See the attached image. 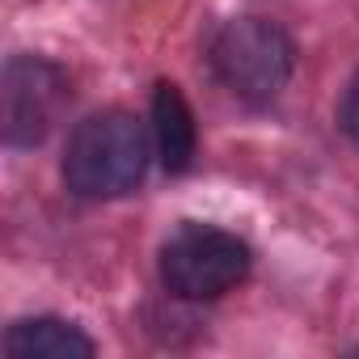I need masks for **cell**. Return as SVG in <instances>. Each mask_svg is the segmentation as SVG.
Here are the masks:
<instances>
[{
	"mask_svg": "<svg viewBox=\"0 0 359 359\" xmlns=\"http://www.w3.org/2000/svg\"><path fill=\"white\" fill-rule=\"evenodd\" d=\"M250 245L216 224H182L161 245V279L177 300H216L250 275Z\"/></svg>",
	"mask_w": 359,
	"mask_h": 359,
	"instance_id": "3",
	"label": "cell"
},
{
	"mask_svg": "<svg viewBox=\"0 0 359 359\" xmlns=\"http://www.w3.org/2000/svg\"><path fill=\"white\" fill-rule=\"evenodd\" d=\"M152 135H156L161 165L169 173H187L191 169L199 131H195V114H191L182 89H177L173 81H161L156 93H152Z\"/></svg>",
	"mask_w": 359,
	"mask_h": 359,
	"instance_id": "5",
	"label": "cell"
},
{
	"mask_svg": "<svg viewBox=\"0 0 359 359\" xmlns=\"http://www.w3.org/2000/svg\"><path fill=\"white\" fill-rule=\"evenodd\" d=\"M338 118H342V131L359 144V76L346 85V93H342V110H338Z\"/></svg>",
	"mask_w": 359,
	"mask_h": 359,
	"instance_id": "7",
	"label": "cell"
},
{
	"mask_svg": "<svg viewBox=\"0 0 359 359\" xmlns=\"http://www.w3.org/2000/svg\"><path fill=\"white\" fill-rule=\"evenodd\" d=\"M148 169V135L135 114L102 110L72 127L64 148V182L76 199H118Z\"/></svg>",
	"mask_w": 359,
	"mask_h": 359,
	"instance_id": "1",
	"label": "cell"
},
{
	"mask_svg": "<svg viewBox=\"0 0 359 359\" xmlns=\"http://www.w3.org/2000/svg\"><path fill=\"white\" fill-rule=\"evenodd\" d=\"M68 106V76L39 60V55H13L0 76V131L13 148H34L47 140V131L60 123Z\"/></svg>",
	"mask_w": 359,
	"mask_h": 359,
	"instance_id": "4",
	"label": "cell"
},
{
	"mask_svg": "<svg viewBox=\"0 0 359 359\" xmlns=\"http://www.w3.org/2000/svg\"><path fill=\"white\" fill-rule=\"evenodd\" d=\"M208 60L216 76L245 102H271L283 93L296 68L292 39L266 18H233L216 30Z\"/></svg>",
	"mask_w": 359,
	"mask_h": 359,
	"instance_id": "2",
	"label": "cell"
},
{
	"mask_svg": "<svg viewBox=\"0 0 359 359\" xmlns=\"http://www.w3.org/2000/svg\"><path fill=\"white\" fill-rule=\"evenodd\" d=\"M5 355L9 359H89L93 338H85L72 321L30 317L5 330Z\"/></svg>",
	"mask_w": 359,
	"mask_h": 359,
	"instance_id": "6",
	"label": "cell"
}]
</instances>
